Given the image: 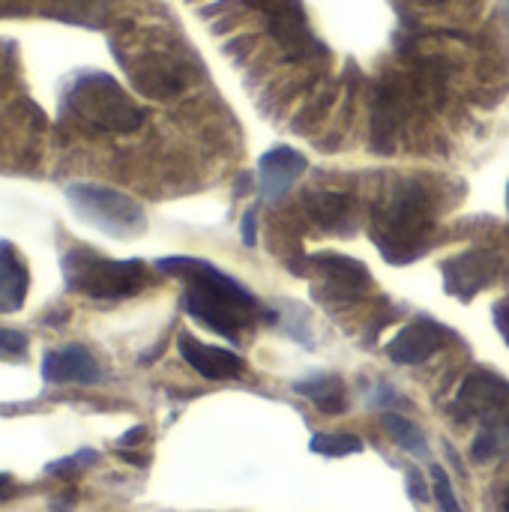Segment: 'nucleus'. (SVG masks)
Returning a JSON list of instances; mask_svg holds the SVG:
<instances>
[{
	"instance_id": "nucleus-12",
	"label": "nucleus",
	"mask_w": 509,
	"mask_h": 512,
	"mask_svg": "<svg viewBox=\"0 0 509 512\" xmlns=\"http://www.w3.org/2000/svg\"><path fill=\"white\" fill-rule=\"evenodd\" d=\"M42 378L48 384H99L102 381V369L96 363V357L84 348V345H66L60 351H48L42 360Z\"/></svg>"
},
{
	"instance_id": "nucleus-8",
	"label": "nucleus",
	"mask_w": 509,
	"mask_h": 512,
	"mask_svg": "<svg viewBox=\"0 0 509 512\" xmlns=\"http://www.w3.org/2000/svg\"><path fill=\"white\" fill-rule=\"evenodd\" d=\"M501 273V258L492 249H468L441 264L444 288L450 297L471 303L483 288H489Z\"/></svg>"
},
{
	"instance_id": "nucleus-22",
	"label": "nucleus",
	"mask_w": 509,
	"mask_h": 512,
	"mask_svg": "<svg viewBox=\"0 0 509 512\" xmlns=\"http://www.w3.org/2000/svg\"><path fill=\"white\" fill-rule=\"evenodd\" d=\"M492 315H495V327H498L501 339H504V342L509 345V300H501V303H495Z\"/></svg>"
},
{
	"instance_id": "nucleus-5",
	"label": "nucleus",
	"mask_w": 509,
	"mask_h": 512,
	"mask_svg": "<svg viewBox=\"0 0 509 512\" xmlns=\"http://www.w3.org/2000/svg\"><path fill=\"white\" fill-rule=\"evenodd\" d=\"M60 270L69 291L93 300H126L135 297L150 282L144 261L138 258L117 261L84 246L69 249L60 261Z\"/></svg>"
},
{
	"instance_id": "nucleus-16",
	"label": "nucleus",
	"mask_w": 509,
	"mask_h": 512,
	"mask_svg": "<svg viewBox=\"0 0 509 512\" xmlns=\"http://www.w3.org/2000/svg\"><path fill=\"white\" fill-rule=\"evenodd\" d=\"M381 426L387 429V435L393 438L396 447H402V450L411 453V456H426L429 444H426V435L420 432L417 423H411L408 417H402V414H396V411H384Z\"/></svg>"
},
{
	"instance_id": "nucleus-15",
	"label": "nucleus",
	"mask_w": 509,
	"mask_h": 512,
	"mask_svg": "<svg viewBox=\"0 0 509 512\" xmlns=\"http://www.w3.org/2000/svg\"><path fill=\"white\" fill-rule=\"evenodd\" d=\"M291 390L303 399H309L318 411L336 417V414H345L348 411V393H345V384L339 375H330V372H318V375H309L303 381H294Z\"/></svg>"
},
{
	"instance_id": "nucleus-10",
	"label": "nucleus",
	"mask_w": 509,
	"mask_h": 512,
	"mask_svg": "<svg viewBox=\"0 0 509 512\" xmlns=\"http://www.w3.org/2000/svg\"><path fill=\"white\" fill-rule=\"evenodd\" d=\"M306 171H309V159L300 150H294L288 144L270 147L258 159V189H261V198H267V201L282 198Z\"/></svg>"
},
{
	"instance_id": "nucleus-18",
	"label": "nucleus",
	"mask_w": 509,
	"mask_h": 512,
	"mask_svg": "<svg viewBox=\"0 0 509 512\" xmlns=\"http://www.w3.org/2000/svg\"><path fill=\"white\" fill-rule=\"evenodd\" d=\"M429 477H432V495H435V504H438V510L441 512H465L462 510V504H459V498H456V492H453V480H450V474H447L441 465H432Z\"/></svg>"
},
{
	"instance_id": "nucleus-9",
	"label": "nucleus",
	"mask_w": 509,
	"mask_h": 512,
	"mask_svg": "<svg viewBox=\"0 0 509 512\" xmlns=\"http://www.w3.org/2000/svg\"><path fill=\"white\" fill-rule=\"evenodd\" d=\"M447 342H453V333L444 324L429 321V318H417L387 342V357L396 366H420L432 354H438Z\"/></svg>"
},
{
	"instance_id": "nucleus-11",
	"label": "nucleus",
	"mask_w": 509,
	"mask_h": 512,
	"mask_svg": "<svg viewBox=\"0 0 509 512\" xmlns=\"http://www.w3.org/2000/svg\"><path fill=\"white\" fill-rule=\"evenodd\" d=\"M177 351L207 381H231V378L243 375V366H246L240 354L219 348V345H207V342L195 339L192 333H180Z\"/></svg>"
},
{
	"instance_id": "nucleus-3",
	"label": "nucleus",
	"mask_w": 509,
	"mask_h": 512,
	"mask_svg": "<svg viewBox=\"0 0 509 512\" xmlns=\"http://www.w3.org/2000/svg\"><path fill=\"white\" fill-rule=\"evenodd\" d=\"M435 231V204L420 180H393L372 210L369 234L390 264H411L429 249Z\"/></svg>"
},
{
	"instance_id": "nucleus-21",
	"label": "nucleus",
	"mask_w": 509,
	"mask_h": 512,
	"mask_svg": "<svg viewBox=\"0 0 509 512\" xmlns=\"http://www.w3.org/2000/svg\"><path fill=\"white\" fill-rule=\"evenodd\" d=\"M408 495H411L417 504H426V501H429V486H426V480H423V474H420L417 468L408 471Z\"/></svg>"
},
{
	"instance_id": "nucleus-25",
	"label": "nucleus",
	"mask_w": 509,
	"mask_h": 512,
	"mask_svg": "<svg viewBox=\"0 0 509 512\" xmlns=\"http://www.w3.org/2000/svg\"><path fill=\"white\" fill-rule=\"evenodd\" d=\"M144 435H147V429H144V426H138V429H129V432L120 438V447H132V444H138Z\"/></svg>"
},
{
	"instance_id": "nucleus-20",
	"label": "nucleus",
	"mask_w": 509,
	"mask_h": 512,
	"mask_svg": "<svg viewBox=\"0 0 509 512\" xmlns=\"http://www.w3.org/2000/svg\"><path fill=\"white\" fill-rule=\"evenodd\" d=\"M27 351H30V342L24 333L0 330V360L3 363H21V360H27Z\"/></svg>"
},
{
	"instance_id": "nucleus-4",
	"label": "nucleus",
	"mask_w": 509,
	"mask_h": 512,
	"mask_svg": "<svg viewBox=\"0 0 509 512\" xmlns=\"http://www.w3.org/2000/svg\"><path fill=\"white\" fill-rule=\"evenodd\" d=\"M456 417L477 423L480 432L471 444L474 462H495L509 456V381L492 369H474L456 393Z\"/></svg>"
},
{
	"instance_id": "nucleus-26",
	"label": "nucleus",
	"mask_w": 509,
	"mask_h": 512,
	"mask_svg": "<svg viewBox=\"0 0 509 512\" xmlns=\"http://www.w3.org/2000/svg\"><path fill=\"white\" fill-rule=\"evenodd\" d=\"M504 512H509V486L507 492H504Z\"/></svg>"
},
{
	"instance_id": "nucleus-6",
	"label": "nucleus",
	"mask_w": 509,
	"mask_h": 512,
	"mask_svg": "<svg viewBox=\"0 0 509 512\" xmlns=\"http://www.w3.org/2000/svg\"><path fill=\"white\" fill-rule=\"evenodd\" d=\"M66 201L69 207L84 219L90 222L93 228H99L102 234H111V237H120V240H129V237H138L144 234L147 228V216H144V207L111 189V186H96V183H69L66 186Z\"/></svg>"
},
{
	"instance_id": "nucleus-7",
	"label": "nucleus",
	"mask_w": 509,
	"mask_h": 512,
	"mask_svg": "<svg viewBox=\"0 0 509 512\" xmlns=\"http://www.w3.org/2000/svg\"><path fill=\"white\" fill-rule=\"evenodd\" d=\"M306 264L315 270L318 276V291L321 297L327 300H357L366 294V288L372 285V273L363 261L357 258H348V255H339V252H318V255H309Z\"/></svg>"
},
{
	"instance_id": "nucleus-14",
	"label": "nucleus",
	"mask_w": 509,
	"mask_h": 512,
	"mask_svg": "<svg viewBox=\"0 0 509 512\" xmlns=\"http://www.w3.org/2000/svg\"><path fill=\"white\" fill-rule=\"evenodd\" d=\"M30 273L12 243L0 240V315L18 312L27 300Z\"/></svg>"
},
{
	"instance_id": "nucleus-23",
	"label": "nucleus",
	"mask_w": 509,
	"mask_h": 512,
	"mask_svg": "<svg viewBox=\"0 0 509 512\" xmlns=\"http://www.w3.org/2000/svg\"><path fill=\"white\" fill-rule=\"evenodd\" d=\"M240 237H243V246L255 249V210H246L243 213V222H240Z\"/></svg>"
},
{
	"instance_id": "nucleus-17",
	"label": "nucleus",
	"mask_w": 509,
	"mask_h": 512,
	"mask_svg": "<svg viewBox=\"0 0 509 512\" xmlns=\"http://www.w3.org/2000/svg\"><path fill=\"white\" fill-rule=\"evenodd\" d=\"M309 450L324 459H342V456L363 453V441L351 432H318V435H312Z\"/></svg>"
},
{
	"instance_id": "nucleus-27",
	"label": "nucleus",
	"mask_w": 509,
	"mask_h": 512,
	"mask_svg": "<svg viewBox=\"0 0 509 512\" xmlns=\"http://www.w3.org/2000/svg\"><path fill=\"white\" fill-rule=\"evenodd\" d=\"M507 210H509V186H507Z\"/></svg>"
},
{
	"instance_id": "nucleus-1",
	"label": "nucleus",
	"mask_w": 509,
	"mask_h": 512,
	"mask_svg": "<svg viewBox=\"0 0 509 512\" xmlns=\"http://www.w3.org/2000/svg\"><path fill=\"white\" fill-rule=\"evenodd\" d=\"M54 123L84 135H132L147 123V108L120 63H90L60 93Z\"/></svg>"
},
{
	"instance_id": "nucleus-24",
	"label": "nucleus",
	"mask_w": 509,
	"mask_h": 512,
	"mask_svg": "<svg viewBox=\"0 0 509 512\" xmlns=\"http://www.w3.org/2000/svg\"><path fill=\"white\" fill-rule=\"evenodd\" d=\"M12 495H15V483H12V477H9V474H0V504H6Z\"/></svg>"
},
{
	"instance_id": "nucleus-13",
	"label": "nucleus",
	"mask_w": 509,
	"mask_h": 512,
	"mask_svg": "<svg viewBox=\"0 0 509 512\" xmlns=\"http://www.w3.org/2000/svg\"><path fill=\"white\" fill-rule=\"evenodd\" d=\"M306 210L312 222L330 234H354L360 228V207L348 192H309Z\"/></svg>"
},
{
	"instance_id": "nucleus-2",
	"label": "nucleus",
	"mask_w": 509,
	"mask_h": 512,
	"mask_svg": "<svg viewBox=\"0 0 509 512\" xmlns=\"http://www.w3.org/2000/svg\"><path fill=\"white\" fill-rule=\"evenodd\" d=\"M156 267L168 276L183 279L186 282V291H183L186 312L198 324H204L207 330H213L231 342L258 315L255 294L246 285H240L234 276H228L222 267H216L204 258L171 255V258H159Z\"/></svg>"
},
{
	"instance_id": "nucleus-19",
	"label": "nucleus",
	"mask_w": 509,
	"mask_h": 512,
	"mask_svg": "<svg viewBox=\"0 0 509 512\" xmlns=\"http://www.w3.org/2000/svg\"><path fill=\"white\" fill-rule=\"evenodd\" d=\"M96 462V453L93 450H81V453H75V456H69V459H60V462H54V465H48V474H54V477H60V480H75L84 468H90Z\"/></svg>"
}]
</instances>
